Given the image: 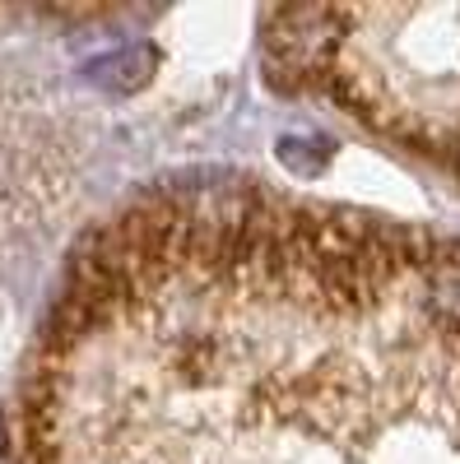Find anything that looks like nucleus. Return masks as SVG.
I'll list each match as a JSON object with an SVG mask.
<instances>
[{
  "label": "nucleus",
  "mask_w": 460,
  "mask_h": 464,
  "mask_svg": "<svg viewBox=\"0 0 460 464\" xmlns=\"http://www.w3.org/2000/svg\"><path fill=\"white\" fill-rule=\"evenodd\" d=\"M24 464H460V237L191 181L80 251Z\"/></svg>",
  "instance_id": "1"
}]
</instances>
